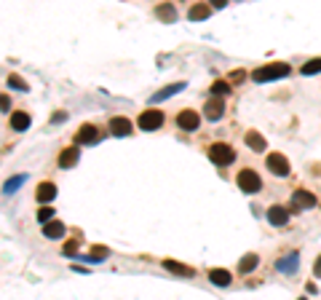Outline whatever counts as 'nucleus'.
I'll list each match as a JSON object with an SVG mask.
<instances>
[{
  "instance_id": "nucleus-10",
  "label": "nucleus",
  "mask_w": 321,
  "mask_h": 300,
  "mask_svg": "<svg viewBox=\"0 0 321 300\" xmlns=\"http://www.w3.org/2000/svg\"><path fill=\"white\" fill-rule=\"evenodd\" d=\"M78 145H91V142H97L99 140V129L97 126H83L81 132H78Z\"/></svg>"
},
{
  "instance_id": "nucleus-18",
  "label": "nucleus",
  "mask_w": 321,
  "mask_h": 300,
  "mask_svg": "<svg viewBox=\"0 0 321 300\" xmlns=\"http://www.w3.org/2000/svg\"><path fill=\"white\" fill-rule=\"evenodd\" d=\"M246 145H249L252 150H257V153H262L265 148H268V142H265L262 134H257V132H249V134H246Z\"/></svg>"
},
{
  "instance_id": "nucleus-14",
  "label": "nucleus",
  "mask_w": 321,
  "mask_h": 300,
  "mask_svg": "<svg viewBox=\"0 0 321 300\" xmlns=\"http://www.w3.org/2000/svg\"><path fill=\"white\" fill-rule=\"evenodd\" d=\"M268 220L273 222V225H284V222L289 220V212L284 209V206H270V209H268Z\"/></svg>"
},
{
  "instance_id": "nucleus-8",
  "label": "nucleus",
  "mask_w": 321,
  "mask_h": 300,
  "mask_svg": "<svg viewBox=\"0 0 321 300\" xmlns=\"http://www.w3.org/2000/svg\"><path fill=\"white\" fill-rule=\"evenodd\" d=\"M313 204H316V196H313L310 190H294V196H292V209H310Z\"/></svg>"
},
{
  "instance_id": "nucleus-3",
  "label": "nucleus",
  "mask_w": 321,
  "mask_h": 300,
  "mask_svg": "<svg viewBox=\"0 0 321 300\" xmlns=\"http://www.w3.org/2000/svg\"><path fill=\"white\" fill-rule=\"evenodd\" d=\"M238 188L244 190V193H257V190L262 188V180L257 177V172H252V169H244V172L238 174Z\"/></svg>"
},
{
  "instance_id": "nucleus-17",
  "label": "nucleus",
  "mask_w": 321,
  "mask_h": 300,
  "mask_svg": "<svg viewBox=\"0 0 321 300\" xmlns=\"http://www.w3.org/2000/svg\"><path fill=\"white\" fill-rule=\"evenodd\" d=\"M209 279H211V284H217V287H228V284H230V273L222 271V268H214V271L209 273Z\"/></svg>"
},
{
  "instance_id": "nucleus-1",
  "label": "nucleus",
  "mask_w": 321,
  "mask_h": 300,
  "mask_svg": "<svg viewBox=\"0 0 321 300\" xmlns=\"http://www.w3.org/2000/svg\"><path fill=\"white\" fill-rule=\"evenodd\" d=\"M284 75H289V65L276 62V65H265V67H260V70H254L252 78H254V83H268V81L284 78Z\"/></svg>"
},
{
  "instance_id": "nucleus-24",
  "label": "nucleus",
  "mask_w": 321,
  "mask_h": 300,
  "mask_svg": "<svg viewBox=\"0 0 321 300\" xmlns=\"http://www.w3.org/2000/svg\"><path fill=\"white\" fill-rule=\"evenodd\" d=\"M228 91H230V86L225 81H217L214 86H211V97H228Z\"/></svg>"
},
{
  "instance_id": "nucleus-23",
  "label": "nucleus",
  "mask_w": 321,
  "mask_h": 300,
  "mask_svg": "<svg viewBox=\"0 0 321 300\" xmlns=\"http://www.w3.org/2000/svg\"><path fill=\"white\" fill-rule=\"evenodd\" d=\"M155 14H158L163 22H174L177 19V11L171 9V6H158V11H155Z\"/></svg>"
},
{
  "instance_id": "nucleus-30",
  "label": "nucleus",
  "mask_w": 321,
  "mask_h": 300,
  "mask_svg": "<svg viewBox=\"0 0 321 300\" xmlns=\"http://www.w3.org/2000/svg\"><path fill=\"white\" fill-rule=\"evenodd\" d=\"M75 252H78V241H67L65 244V255L67 257H75Z\"/></svg>"
},
{
  "instance_id": "nucleus-7",
  "label": "nucleus",
  "mask_w": 321,
  "mask_h": 300,
  "mask_svg": "<svg viewBox=\"0 0 321 300\" xmlns=\"http://www.w3.org/2000/svg\"><path fill=\"white\" fill-rule=\"evenodd\" d=\"M177 124H179V129H185V132H195L201 118H198V113H193V110H182L177 115Z\"/></svg>"
},
{
  "instance_id": "nucleus-32",
  "label": "nucleus",
  "mask_w": 321,
  "mask_h": 300,
  "mask_svg": "<svg viewBox=\"0 0 321 300\" xmlns=\"http://www.w3.org/2000/svg\"><path fill=\"white\" fill-rule=\"evenodd\" d=\"M209 3H211V9H222V6L228 3V0H209Z\"/></svg>"
},
{
  "instance_id": "nucleus-4",
  "label": "nucleus",
  "mask_w": 321,
  "mask_h": 300,
  "mask_svg": "<svg viewBox=\"0 0 321 300\" xmlns=\"http://www.w3.org/2000/svg\"><path fill=\"white\" fill-rule=\"evenodd\" d=\"M163 126V113L161 110H145L139 115V129H145V132H155V129Z\"/></svg>"
},
{
  "instance_id": "nucleus-6",
  "label": "nucleus",
  "mask_w": 321,
  "mask_h": 300,
  "mask_svg": "<svg viewBox=\"0 0 321 300\" xmlns=\"http://www.w3.org/2000/svg\"><path fill=\"white\" fill-rule=\"evenodd\" d=\"M268 169L276 177H286L289 174V161H286V156H281V153H270V156H268Z\"/></svg>"
},
{
  "instance_id": "nucleus-27",
  "label": "nucleus",
  "mask_w": 321,
  "mask_h": 300,
  "mask_svg": "<svg viewBox=\"0 0 321 300\" xmlns=\"http://www.w3.org/2000/svg\"><path fill=\"white\" fill-rule=\"evenodd\" d=\"M38 220H41V222L54 220V209H51V206H41V209H38Z\"/></svg>"
},
{
  "instance_id": "nucleus-20",
  "label": "nucleus",
  "mask_w": 321,
  "mask_h": 300,
  "mask_svg": "<svg viewBox=\"0 0 321 300\" xmlns=\"http://www.w3.org/2000/svg\"><path fill=\"white\" fill-rule=\"evenodd\" d=\"M30 126V115L27 113H14L11 115V129H17V132H25Z\"/></svg>"
},
{
  "instance_id": "nucleus-31",
  "label": "nucleus",
  "mask_w": 321,
  "mask_h": 300,
  "mask_svg": "<svg viewBox=\"0 0 321 300\" xmlns=\"http://www.w3.org/2000/svg\"><path fill=\"white\" fill-rule=\"evenodd\" d=\"M0 110H3V113H9V110H11V99L6 97V94H0Z\"/></svg>"
},
{
  "instance_id": "nucleus-19",
  "label": "nucleus",
  "mask_w": 321,
  "mask_h": 300,
  "mask_svg": "<svg viewBox=\"0 0 321 300\" xmlns=\"http://www.w3.org/2000/svg\"><path fill=\"white\" fill-rule=\"evenodd\" d=\"M209 14H211V6L198 3V6H193V9H190V19L193 22H203V19H209Z\"/></svg>"
},
{
  "instance_id": "nucleus-15",
  "label": "nucleus",
  "mask_w": 321,
  "mask_h": 300,
  "mask_svg": "<svg viewBox=\"0 0 321 300\" xmlns=\"http://www.w3.org/2000/svg\"><path fill=\"white\" fill-rule=\"evenodd\" d=\"M113 134L115 137H129L131 134V124H129V121L126 118H113Z\"/></svg>"
},
{
  "instance_id": "nucleus-5",
  "label": "nucleus",
  "mask_w": 321,
  "mask_h": 300,
  "mask_svg": "<svg viewBox=\"0 0 321 300\" xmlns=\"http://www.w3.org/2000/svg\"><path fill=\"white\" fill-rule=\"evenodd\" d=\"M203 115H206L209 121H220L225 115V99L222 97H211L206 102V107H203Z\"/></svg>"
},
{
  "instance_id": "nucleus-16",
  "label": "nucleus",
  "mask_w": 321,
  "mask_h": 300,
  "mask_svg": "<svg viewBox=\"0 0 321 300\" xmlns=\"http://www.w3.org/2000/svg\"><path fill=\"white\" fill-rule=\"evenodd\" d=\"M297 263H300V257H297L294 252H292L289 257H281V260H278V271H284V273H294V271H297Z\"/></svg>"
},
{
  "instance_id": "nucleus-29",
  "label": "nucleus",
  "mask_w": 321,
  "mask_h": 300,
  "mask_svg": "<svg viewBox=\"0 0 321 300\" xmlns=\"http://www.w3.org/2000/svg\"><path fill=\"white\" fill-rule=\"evenodd\" d=\"M107 255H110V252H107V247H94V249H91V257H89V260H105Z\"/></svg>"
},
{
  "instance_id": "nucleus-28",
  "label": "nucleus",
  "mask_w": 321,
  "mask_h": 300,
  "mask_svg": "<svg viewBox=\"0 0 321 300\" xmlns=\"http://www.w3.org/2000/svg\"><path fill=\"white\" fill-rule=\"evenodd\" d=\"M9 86H11V89H17V91H27V83L22 81L19 75H11V78H9Z\"/></svg>"
},
{
  "instance_id": "nucleus-11",
  "label": "nucleus",
  "mask_w": 321,
  "mask_h": 300,
  "mask_svg": "<svg viewBox=\"0 0 321 300\" xmlns=\"http://www.w3.org/2000/svg\"><path fill=\"white\" fill-rule=\"evenodd\" d=\"M182 89H185V83H171V86H166V89H161L158 94H153V99H150V102H153V105H158V102H163V99L174 97L177 91H182Z\"/></svg>"
},
{
  "instance_id": "nucleus-13",
  "label": "nucleus",
  "mask_w": 321,
  "mask_h": 300,
  "mask_svg": "<svg viewBox=\"0 0 321 300\" xmlns=\"http://www.w3.org/2000/svg\"><path fill=\"white\" fill-rule=\"evenodd\" d=\"M78 158H81L78 148H67V150L59 156V166H62V169H70V166H75V164H78Z\"/></svg>"
},
{
  "instance_id": "nucleus-25",
  "label": "nucleus",
  "mask_w": 321,
  "mask_h": 300,
  "mask_svg": "<svg viewBox=\"0 0 321 300\" xmlns=\"http://www.w3.org/2000/svg\"><path fill=\"white\" fill-rule=\"evenodd\" d=\"M316 73H321V59H313V62L302 65V75H316Z\"/></svg>"
},
{
  "instance_id": "nucleus-22",
  "label": "nucleus",
  "mask_w": 321,
  "mask_h": 300,
  "mask_svg": "<svg viewBox=\"0 0 321 300\" xmlns=\"http://www.w3.org/2000/svg\"><path fill=\"white\" fill-rule=\"evenodd\" d=\"M238 268H241V273H249V271H254L257 268V255H246L244 260L238 263Z\"/></svg>"
},
{
  "instance_id": "nucleus-26",
  "label": "nucleus",
  "mask_w": 321,
  "mask_h": 300,
  "mask_svg": "<svg viewBox=\"0 0 321 300\" xmlns=\"http://www.w3.org/2000/svg\"><path fill=\"white\" fill-rule=\"evenodd\" d=\"M25 180H27L25 174L14 177V180H9V182H6V188H3V190H6V193H14V190H17V188H19V185H22V182H25Z\"/></svg>"
},
{
  "instance_id": "nucleus-21",
  "label": "nucleus",
  "mask_w": 321,
  "mask_h": 300,
  "mask_svg": "<svg viewBox=\"0 0 321 300\" xmlns=\"http://www.w3.org/2000/svg\"><path fill=\"white\" fill-rule=\"evenodd\" d=\"M169 268V271H174V273H182V276H193V268L190 265H182V263H174V260H166L163 263Z\"/></svg>"
},
{
  "instance_id": "nucleus-2",
  "label": "nucleus",
  "mask_w": 321,
  "mask_h": 300,
  "mask_svg": "<svg viewBox=\"0 0 321 300\" xmlns=\"http://www.w3.org/2000/svg\"><path fill=\"white\" fill-rule=\"evenodd\" d=\"M209 158L214 161L217 166H228L236 161V153H233L230 145H225V142H217V145H211L209 148Z\"/></svg>"
},
{
  "instance_id": "nucleus-12",
  "label": "nucleus",
  "mask_w": 321,
  "mask_h": 300,
  "mask_svg": "<svg viewBox=\"0 0 321 300\" xmlns=\"http://www.w3.org/2000/svg\"><path fill=\"white\" fill-rule=\"evenodd\" d=\"M43 233L49 238H62L65 236V225L59 220H49V222H43Z\"/></svg>"
},
{
  "instance_id": "nucleus-9",
  "label": "nucleus",
  "mask_w": 321,
  "mask_h": 300,
  "mask_svg": "<svg viewBox=\"0 0 321 300\" xmlns=\"http://www.w3.org/2000/svg\"><path fill=\"white\" fill-rule=\"evenodd\" d=\"M35 196H38V201L49 204V201H54V198H57V185H54V182H41Z\"/></svg>"
}]
</instances>
